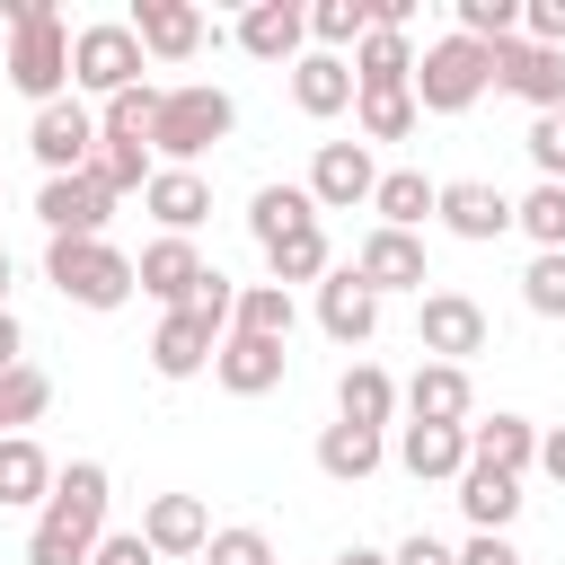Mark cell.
I'll use <instances>...</instances> for the list:
<instances>
[{
  "label": "cell",
  "instance_id": "obj_25",
  "mask_svg": "<svg viewBox=\"0 0 565 565\" xmlns=\"http://www.w3.org/2000/svg\"><path fill=\"white\" fill-rule=\"evenodd\" d=\"M433 203H441V185H433L424 168H388V177L371 185V212H380V230H406V238L433 221Z\"/></svg>",
  "mask_w": 565,
  "mask_h": 565
},
{
  "label": "cell",
  "instance_id": "obj_35",
  "mask_svg": "<svg viewBox=\"0 0 565 565\" xmlns=\"http://www.w3.org/2000/svg\"><path fill=\"white\" fill-rule=\"evenodd\" d=\"M265 265H274V282L291 291V282H327V230L309 221V230H282L274 247H265Z\"/></svg>",
  "mask_w": 565,
  "mask_h": 565
},
{
  "label": "cell",
  "instance_id": "obj_36",
  "mask_svg": "<svg viewBox=\"0 0 565 565\" xmlns=\"http://www.w3.org/2000/svg\"><path fill=\"white\" fill-rule=\"evenodd\" d=\"M88 177H97V185L124 203V194H141L159 168H150V150H141V141H97V150H88Z\"/></svg>",
  "mask_w": 565,
  "mask_h": 565
},
{
  "label": "cell",
  "instance_id": "obj_30",
  "mask_svg": "<svg viewBox=\"0 0 565 565\" xmlns=\"http://www.w3.org/2000/svg\"><path fill=\"white\" fill-rule=\"evenodd\" d=\"M380 459H388V441H380V433H362V424H327V433H318V468H327L335 486H362Z\"/></svg>",
  "mask_w": 565,
  "mask_h": 565
},
{
  "label": "cell",
  "instance_id": "obj_22",
  "mask_svg": "<svg viewBox=\"0 0 565 565\" xmlns=\"http://www.w3.org/2000/svg\"><path fill=\"white\" fill-rule=\"evenodd\" d=\"M291 106H300L309 124L344 115V106H353V62H344V53H300V62H291Z\"/></svg>",
  "mask_w": 565,
  "mask_h": 565
},
{
  "label": "cell",
  "instance_id": "obj_26",
  "mask_svg": "<svg viewBox=\"0 0 565 565\" xmlns=\"http://www.w3.org/2000/svg\"><path fill=\"white\" fill-rule=\"evenodd\" d=\"M388 415H397V380H388L380 362H344V380H335V424L380 433Z\"/></svg>",
  "mask_w": 565,
  "mask_h": 565
},
{
  "label": "cell",
  "instance_id": "obj_1",
  "mask_svg": "<svg viewBox=\"0 0 565 565\" xmlns=\"http://www.w3.org/2000/svg\"><path fill=\"white\" fill-rule=\"evenodd\" d=\"M106 468L97 459H71L53 468V494L35 503V530H26V565H88L97 539H106Z\"/></svg>",
  "mask_w": 565,
  "mask_h": 565
},
{
  "label": "cell",
  "instance_id": "obj_4",
  "mask_svg": "<svg viewBox=\"0 0 565 565\" xmlns=\"http://www.w3.org/2000/svg\"><path fill=\"white\" fill-rule=\"evenodd\" d=\"M44 282L71 309H124L132 300V256L115 238H44Z\"/></svg>",
  "mask_w": 565,
  "mask_h": 565
},
{
  "label": "cell",
  "instance_id": "obj_42",
  "mask_svg": "<svg viewBox=\"0 0 565 565\" xmlns=\"http://www.w3.org/2000/svg\"><path fill=\"white\" fill-rule=\"evenodd\" d=\"M521 150H530L539 185H565V106H556V115H539V124L521 132Z\"/></svg>",
  "mask_w": 565,
  "mask_h": 565
},
{
  "label": "cell",
  "instance_id": "obj_33",
  "mask_svg": "<svg viewBox=\"0 0 565 565\" xmlns=\"http://www.w3.org/2000/svg\"><path fill=\"white\" fill-rule=\"evenodd\" d=\"M309 221H318L309 185H256V203H247V230H256V247H274L282 230H309Z\"/></svg>",
  "mask_w": 565,
  "mask_h": 565
},
{
  "label": "cell",
  "instance_id": "obj_17",
  "mask_svg": "<svg viewBox=\"0 0 565 565\" xmlns=\"http://www.w3.org/2000/svg\"><path fill=\"white\" fill-rule=\"evenodd\" d=\"M141 212L159 221V238H194V230L212 221V185H203V168H159V177L141 185Z\"/></svg>",
  "mask_w": 565,
  "mask_h": 565
},
{
  "label": "cell",
  "instance_id": "obj_41",
  "mask_svg": "<svg viewBox=\"0 0 565 565\" xmlns=\"http://www.w3.org/2000/svg\"><path fill=\"white\" fill-rule=\"evenodd\" d=\"M44 406H53V380H44L35 362H18V371L0 380V433H26Z\"/></svg>",
  "mask_w": 565,
  "mask_h": 565
},
{
  "label": "cell",
  "instance_id": "obj_38",
  "mask_svg": "<svg viewBox=\"0 0 565 565\" xmlns=\"http://www.w3.org/2000/svg\"><path fill=\"white\" fill-rule=\"evenodd\" d=\"M450 35H468V44H512L521 35V0H450Z\"/></svg>",
  "mask_w": 565,
  "mask_h": 565
},
{
  "label": "cell",
  "instance_id": "obj_34",
  "mask_svg": "<svg viewBox=\"0 0 565 565\" xmlns=\"http://www.w3.org/2000/svg\"><path fill=\"white\" fill-rule=\"evenodd\" d=\"M44 494H53V459L26 433H9L0 441V503H44Z\"/></svg>",
  "mask_w": 565,
  "mask_h": 565
},
{
  "label": "cell",
  "instance_id": "obj_18",
  "mask_svg": "<svg viewBox=\"0 0 565 565\" xmlns=\"http://www.w3.org/2000/svg\"><path fill=\"white\" fill-rule=\"evenodd\" d=\"M397 406H406V424H477V388H468L459 362H424L397 388Z\"/></svg>",
  "mask_w": 565,
  "mask_h": 565
},
{
  "label": "cell",
  "instance_id": "obj_46",
  "mask_svg": "<svg viewBox=\"0 0 565 565\" xmlns=\"http://www.w3.org/2000/svg\"><path fill=\"white\" fill-rule=\"evenodd\" d=\"M88 565H159V556H150V539H141V530H106Z\"/></svg>",
  "mask_w": 565,
  "mask_h": 565
},
{
  "label": "cell",
  "instance_id": "obj_29",
  "mask_svg": "<svg viewBox=\"0 0 565 565\" xmlns=\"http://www.w3.org/2000/svg\"><path fill=\"white\" fill-rule=\"evenodd\" d=\"M353 88H415V44L388 35V26H371L353 44Z\"/></svg>",
  "mask_w": 565,
  "mask_h": 565
},
{
  "label": "cell",
  "instance_id": "obj_15",
  "mask_svg": "<svg viewBox=\"0 0 565 565\" xmlns=\"http://www.w3.org/2000/svg\"><path fill=\"white\" fill-rule=\"evenodd\" d=\"M203 256H194V238H150L141 256H132V291H150L159 309H185L194 291H203Z\"/></svg>",
  "mask_w": 565,
  "mask_h": 565
},
{
  "label": "cell",
  "instance_id": "obj_7",
  "mask_svg": "<svg viewBox=\"0 0 565 565\" xmlns=\"http://www.w3.org/2000/svg\"><path fill=\"white\" fill-rule=\"evenodd\" d=\"M486 309L468 300V291H424V309H415V344H424V362H459L468 371V353H486Z\"/></svg>",
  "mask_w": 565,
  "mask_h": 565
},
{
  "label": "cell",
  "instance_id": "obj_12",
  "mask_svg": "<svg viewBox=\"0 0 565 565\" xmlns=\"http://www.w3.org/2000/svg\"><path fill=\"white\" fill-rule=\"evenodd\" d=\"M494 53V88H512L521 106H539V115H556L565 106V53H547V44H486Z\"/></svg>",
  "mask_w": 565,
  "mask_h": 565
},
{
  "label": "cell",
  "instance_id": "obj_6",
  "mask_svg": "<svg viewBox=\"0 0 565 565\" xmlns=\"http://www.w3.org/2000/svg\"><path fill=\"white\" fill-rule=\"evenodd\" d=\"M71 88H97V97L141 88V44H132L124 18H97V26L71 35Z\"/></svg>",
  "mask_w": 565,
  "mask_h": 565
},
{
  "label": "cell",
  "instance_id": "obj_37",
  "mask_svg": "<svg viewBox=\"0 0 565 565\" xmlns=\"http://www.w3.org/2000/svg\"><path fill=\"white\" fill-rule=\"evenodd\" d=\"M512 230H530L539 256H565V185H530V194L512 203Z\"/></svg>",
  "mask_w": 565,
  "mask_h": 565
},
{
  "label": "cell",
  "instance_id": "obj_20",
  "mask_svg": "<svg viewBox=\"0 0 565 565\" xmlns=\"http://www.w3.org/2000/svg\"><path fill=\"white\" fill-rule=\"evenodd\" d=\"M282 344H265V335H221V353H212V380L230 388V397H265V388H282Z\"/></svg>",
  "mask_w": 565,
  "mask_h": 565
},
{
  "label": "cell",
  "instance_id": "obj_2",
  "mask_svg": "<svg viewBox=\"0 0 565 565\" xmlns=\"http://www.w3.org/2000/svg\"><path fill=\"white\" fill-rule=\"evenodd\" d=\"M0 18H9V88L35 97V106L71 97V26H62V9L53 0H0Z\"/></svg>",
  "mask_w": 565,
  "mask_h": 565
},
{
  "label": "cell",
  "instance_id": "obj_3",
  "mask_svg": "<svg viewBox=\"0 0 565 565\" xmlns=\"http://www.w3.org/2000/svg\"><path fill=\"white\" fill-rule=\"evenodd\" d=\"M230 124H238L230 88H212V79H185V88H159V115H150V150H159L168 168H194L212 141H230Z\"/></svg>",
  "mask_w": 565,
  "mask_h": 565
},
{
  "label": "cell",
  "instance_id": "obj_43",
  "mask_svg": "<svg viewBox=\"0 0 565 565\" xmlns=\"http://www.w3.org/2000/svg\"><path fill=\"white\" fill-rule=\"evenodd\" d=\"M521 300H530V318H565V256H530Z\"/></svg>",
  "mask_w": 565,
  "mask_h": 565
},
{
  "label": "cell",
  "instance_id": "obj_51",
  "mask_svg": "<svg viewBox=\"0 0 565 565\" xmlns=\"http://www.w3.org/2000/svg\"><path fill=\"white\" fill-rule=\"evenodd\" d=\"M335 565H388V547H362V539H353V547H344Z\"/></svg>",
  "mask_w": 565,
  "mask_h": 565
},
{
  "label": "cell",
  "instance_id": "obj_45",
  "mask_svg": "<svg viewBox=\"0 0 565 565\" xmlns=\"http://www.w3.org/2000/svg\"><path fill=\"white\" fill-rule=\"evenodd\" d=\"M521 44L565 53V0H521Z\"/></svg>",
  "mask_w": 565,
  "mask_h": 565
},
{
  "label": "cell",
  "instance_id": "obj_10",
  "mask_svg": "<svg viewBox=\"0 0 565 565\" xmlns=\"http://www.w3.org/2000/svg\"><path fill=\"white\" fill-rule=\"evenodd\" d=\"M433 221H441L450 238H468V247H494V238L512 230V194L486 185V177H450L441 203H433Z\"/></svg>",
  "mask_w": 565,
  "mask_h": 565
},
{
  "label": "cell",
  "instance_id": "obj_48",
  "mask_svg": "<svg viewBox=\"0 0 565 565\" xmlns=\"http://www.w3.org/2000/svg\"><path fill=\"white\" fill-rule=\"evenodd\" d=\"M459 565H521V547H512V539H494V530H477V539L459 547Z\"/></svg>",
  "mask_w": 565,
  "mask_h": 565
},
{
  "label": "cell",
  "instance_id": "obj_27",
  "mask_svg": "<svg viewBox=\"0 0 565 565\" xmlns=\"http://www.w3.org/2000/svg\"><path fill=\"white\" fill-rule=\"evenodd\" d=\"M468 459L521 477V468L539 459V424H530V415H486V424H468Z\"/></svg>",
  "mask_w": 565,
  "mask_h": 565
},
{
  "label": "cell",
  "instance_id": "obj_40",
  "mask_svg": "<svg viewBox=\"0 0 565 565\" xmlns=\"http://www.w3.org/2000/svg\"><path fill=\"white\" fill-rule=\"evenodd\" d=\"M150 115H159V88L141 79V88L106 97V115H97V141H141V150H150Z\"/></svg>",
  "mask_w": 565,
  "mask_h": 565
},
{
  "label": "cell",
  "instance_id": "obj_5",
  "mask_svg": "<svg viewBox=\"0 0 565 565\" xmlns=\"http://www.w3.org/2000/svg\"><path fill=\"white\" fill-rule=\"evenodd\" d=\"M486 88H494V53H486V44L441 35V44L415 53V106H424V115H468Z\"/></svg>",
  "mask_w": 565,
  "mask_h": 565
},
{
  "label": "cell",
  "instance_id": "obj_49",
  "mask_svg": "<svg viewBox=\"0 0 565 565\" xmlns=\"http://www.w3.org/2000/svg\"><path fill=\"white\" fill-rule=\"evenodd\" d=\"M26 362V327H18V309H0V380Z\"/></svg>",
  "mask_w": 565,
  "mask_h": 565
},
{
  "label": "cell",
  "instance_id": "obj_53",
  "mask_svg": "<svg viewBox=\"0 0 565 565\" xmlns=\"http://www.w3.org/2000/svg\"><path fill=\"white\" fill-rule=\"evenodd\" d=\"M0 212H9V185H0Z\"/></svg>",
  "mask_w": 565,
  "mask_h": 565
},
{
  "label": "cell",
  "instance_id": "obj_28",
  "mask_svg": "<svg viewBox=\"0 0 565 565\" xmlns=\"http://www.w3.org/2000/svg\"><path fill=\"white\" fill-rule=\"evenodd\" d=\"M397 459H406V477H459L468 468V424H406Z\"/></svg>",
  "mask_w": 565,
  "mask_h": 565
},
{
  "label": "cell",
  "instance_id": "obj_31",
  "mask_svg": "<svg viewBox=\"0 0 565 565\" xmlns=\"http://www.w3.org/2000/svg\"><path fill=\"white\" fill-rule=\"evenodd\" d=\"M353 115H362V150H371V141H406V132L424 124L415 88H353Z\"/></svg>",
  "mask_w": 565,
  "mask_h": 565
},
{
  "label": "cell",
  "instance_id": "obj_23",
  "mask_svg": "<svg viewBox=\"0 0 565 565\" xmlns=\"http://www.w3.org/2000/svg\"><path fill=\"white\" fill-rule=\"evenodd\" d=\"M318 327H327L335 344H371V335H380V300L362 291V274H353V265L318 282Z\"/></svg>",
  "mask_w": 565,
  "mask_h": 565
},
{
  "label": "cell",
  "instance_id": "obj_19",
  "mask_svg": "<svg viewBox=\"0 0 565 565\" xmlns=\"http://www.w3.org/2000/svg\"><path fill=\"white\" fill-rule=\"evenodd\" d=\"M212 353H221V327H203L194 309H168L159 335H150V371L159 380H194V371H212Z\"/></svg>",
  "mask_w": 565,
  "mask_h": 565
},
{
  "label": "cell",
  "instance_id": "obj_21",
  "mask_svg": "<svg viewBox=\"0 0 565 565\" xmlns=\"http://www.w3.org/2000/svg\"><path fill=\"white\" fill-rule=\"evenodd\" d=\"M141 539H150V556H203V539H212V512H203V494H150V512H141Z\"/></svg>",
  "mask_w": 565,
  "mask_h": 565
},
{
  "label": "cell",
  "instance_id": "obj_50",
  "mask_svg": "<svg viewBox=\"0 0 565 565\" xmlns=\"http://www.w3.org/2000/svg\"><path fill=\"white\" fill-rule=\"evenodd\" d=\"M539 468L565 486V424H556V433H539Z\"/></svg>",
  "mask_w": 565,
  "mask_h": 565
},
{
  "label": "cell",
  "instance_id": "obj_39",
  "mask_svg": "<svg viewBox=\"0 0 565 565\" xmlns=\"http://www.w3.org/2000/svg\"><path fill=\"white\" fill-rule=\"evenodd\" d=\"M309 35H318V53L362 44L371 35V0H309Z\"/></svg>",
  "mask_w": 565,
  "mask_h": 565
},
{
  "label": "cell",
  "instance_id": "obj_9",
  "mask_svg": "<svg viewBox=\"0 0 565 565\" xmlns=\"http://www.w3.org/2000/svg\"><path fill=\"white\" fill-rule=\"evenodd\" d=\"M35 221L53 230V238H106V221H115V194L79 168V177H44V194H35Z\"/></svg>",
  "mask_w": 565,
  "mask_h": 565
},
{
  "label": "cell",
  "instance_id": "obj_32",
  "mask_svg": "<svg viewBox=\"0 0 565 565\" xmlns=\"http://www.w3.org/2000/svg\"><path fill=\"white\" fill-rule=\"evenodd\" d=\"M291 291L282 282H247L238 291V309H230V335H265V344H291Z\"/></svg>",
  "mask_w": 565,
  "mask_h": 565
},
{
  "label": "cell",
  "instance_id": "obj_13",
  "mask_svg": "<svg viewBox=\"0 0 565 565\" xmlns=\"http://www.w3.org/2000/svg\"><path fill=\"white\" fill-rule=\"evenodd\" d=\"M132 44H141V62L159 53V62H194L203 53V9L194 0H132Z\"/></svg>",
  "mask_w": 565,
  "mask_h": 565
},
{
  "label": "cell",
  "instance_id": "obj_16",
  "mask_svg": "<svg viewBox=\"0 0 565 565\" xmlns=\"http://www.w3.org/2000/svg\"><path fill=\"white\" fill-rule=\"evenodd\" d=\"M300 44H309V9L300 0H256V9H238V53L247 62H300Z\"/></svg>",
  "mask_w": 565,
  "mask_h": 565
},
{
  "label": "cell",
  "instance_id": "obj_24",
  "mask_svg": "<svg viewBox=\"0 0 565 565\" xmlns=\"http://www.w3.org/2000/svg\"><path fill=\"white\" fill-rule=\"evenodd\" d=\"M450 486H459V512H468V530H494V539L512 530V512H521V477H503V468H477V459H468Z\"/></svg>",
  "mask_w": 565,
  "mask_h": 565
},
{
  "label": "cell",
  "instance_id": "obj_8",
  "mask_svg": "<svg viewBox=\"0 0 565 565\" xmlns=\"http://www.w3.org/2000/svg\"><path fill=\"white\" fill-rule=\"evenodd\" d=\"M26 150H35V168H44V177H79V168H88V150H97V115H88L79 97H53V106H35Z\"/></svg>",
  "mask_w": 565,
  "mask_h": 565
},
{
  "label": "cell",
  "instance_id": "obj_44",
  "mask_svg": "<svg viewBox=\"0 0 565 565\" xmlns=\"http://www.w3.org/2000/svg\"><path fill=\"white\" fill-rule=\"evenodd\" d=\"M203 565H274V539L247 530V521H238V530H212V539H203Z\"/></svg>",
  "mask_w": 565,
  "mask_h": 565
},
{
  "label": "cell",
  "instance_id": "obj_14",
  "mask_svg": "<svg viewBox=\"0 0 565 565\" xmlns=\"http://www.w3.org/2000/svg\"><path fill=\"white\" fill-rule=\"evenodd\" d=\"M371 185H380V168H371L362 141H318V159H309V203L318 212H353V203H371Z\"/></svg>",
  "mask_w": 565,
  "mask_h": 565
},
{
  "label": "cell",
  "instance_id": "obj_11",
  "mask_svg": "<svg viewBox=\"0 0 565 565\" xmlns=\"http://www.w3.org/2000/svg\"><path fill=\"white\" fill-rule=\"evenodd\" d=\"M353 274H362L371 300H388V291H424V282H433L424 238H406V230H371V238L353 247Z\"/></svg>",
  "mask_w": 565,
  "mask_h": 565
},
{
  "label": "cell",
  "instance_id": "obj_47",
  "mask_svg": "<svg viewBox=\"0 0 565 565\" xmlns=\"http://www.w3.org/2000/svg\"><path fill=\"white\" fill-rule=\"evenodd\" d=\"M388 565H459V547H441L433 530H415V539H397V547H388Z\"/></svg>",
  "mask_w": 565,
  "mask_h": 565
},
{
  "label": "cell",
  "instance_id": "obj_52",
  "mask_svg": "<svg viewBox=\"0 0 565 565\" xmlns=\"http://www.w3.org/2000/svg\"><path fill=\"white\" fill-rule=\"evenodd\" d=\"M9 282H18V265H9V247H0V309H9Z\"/></svg>",
  "mask_w": 565,
  "mask_h": 565
}]
</instances>
